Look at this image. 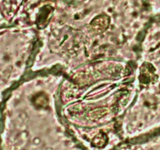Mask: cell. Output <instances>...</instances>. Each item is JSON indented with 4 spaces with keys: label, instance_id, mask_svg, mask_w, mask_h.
I'll list each match as a JSON object with an SVG mask.
<instances>
[{
    "label": "cell",
    "instance_id": "obj_1",
    "mask_svg": "<svg viewBox=\"0 0 160 150\" xmlns=\"http://www.w3.org/2000/svg\"><path fill=\"white\" fill-rule=\"evenodd\" d=\"M92 27L98 31H102L108 25V20L106 17H98L92 22Z\"/></svg>",
    "mask_w": 160,
    "mask_h": 150
},
{
    "label": "cell",
    "instance_id": "obj_2",
    "mask_svg": "<svg viewBox=\"0 0 160 150\" xmlns=\"http://www.w3.org/2000/svg\"><path fill=\"white\" fill-rule=\"evenodd\" d=\"M142 76L144 78V82H149L155 78L154 70L153 68H143L142 70Z\"/></svg>",
    "mask_w": 160,
    "mask_h": 150
}]
</instances>
